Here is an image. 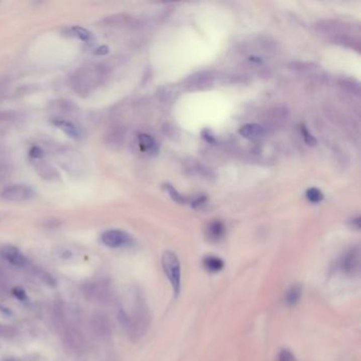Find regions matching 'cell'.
Instances as JSON below:
<instances>
[{"label": "cell", "instance_id": "obj_1", "mask_svg": "<svg viewBox=\"0 0 361 361\" xmlns=\"http://www.w3.org/2000/svg\"><path fill=\"white\" fill-rule=\"evenodd\" d=\"M118 319L126 335L133 340L139 339L148 331L151 325V313L141 292H134L132 310L121 308Z\"/></svg>", "mask_w": 361, "mask_h": 361}, {"label": "cell", "instance_id": "obj_2", "mask_svg": "<svg viewBox=\"0 0 361 361\" xmlns=\"http://www.w3.org/2000/svg\"><path fill=\"white\" fill-rule=\"evenodd\" d=\"M108 79V69L103 64H88L80 67L69 79L71 89L81 97L89 96Z\"/></svg>", "mask_w": 361, "mask_h": 361}, {"label": "cell", "instance_id": "obj_3", "mask_svg": "<svg viewBox=\"0 0 361 361\" xmlns=\"http://www.w3.org/2000/svg\"><path fill=\"white\" fill-rule=\"evenodd\" d=\"M162 268L168 277L175 295L181 290V266L178 257L173 251H165L162 256Z\"/></svg>", "mask_w": 361, "mask_h": 361}, {"label": "cell", "instance_id": "obj_4", "mask_svg": "<svg viewBox=\"0 0 361 361\" xmlns=\"http://www.w3.org/2000/svg\"><path fill=\"white\" fill-rule=\"evenodd\" d=\"M34 196V190L31 187H29V185L23 183L9 185L0 193L2 199L9 202H24L32 199Z\"/></svg>", "mask_w": 361, "mask_h": 361}, {"label": "cell", "instance_id": "obj_5", "mask_svg": "<svg viewBox=\"0 0 361 361\" xmlns=\"http://www.w3.org/2000/svg\"><path fill=\"white\" fill-rule=\"evenodd\" d=\"M101 240L105 246L110 248L129 247L133 244V238L129 233L122 230H107L101 235Z\"/></svg>", "mask_w": 361, "mask_h": 361}, {"label": "cell", "instance_id": "obj_6", "mask_svg": "<svg viewBox=\"0 0 361 361\" xmlns=\"http://www.w3.org/2000/svg\"><path fill=\"white\" fill-rule=\"evenodd\" d=\"M216 73L213 71H201L197 72L185 80V87L189 90H202L211 87L216 80Z\"/></svg>", "mask_w": 361, "mask_h": 361}, {"label": "cell", "instance_id": "obj_7", "mask_svg": "<svg viewBox=\"0 0 361 361\" xmlns=\"http://www.w3.org/2000/svg\"><path fill=\"white\" fill-rule=\"evenodd\" d=\"M340 268L348 276L357 275L360 270V250L358 247L348 250L340 261Z\"/></svg>", "mask_w": 361, "mask_h": 361}, {"label": "cell", "instance_id": "obj_8", "mask_svg": "<svg viewBox=\"0 0 361 361\" xmlns=\"http://www.w3.org/2000/svg\"><path fill=\"white\" fill-rule=\"evenodd\" d=\"M65 343L74 353H83L86 347V341L79 329L68 326L64 334Z\"/></svg>", "mask_w": 361, "mask_h": 361}, {"label": "cell", "instance_id": "obj_9", "mask_svg": "<svg viewBox=\"0 0 361 361\" xmlns=\"http://www.w3.org/2000/svg\"><path fill=\"white\" fill-rule=\"evenodd\" d=\"M51 124L54 125L58 130L63 131L68 137H69V138L73 140H80L82 138V133L80 129L69 120L55 116V118L51 120Z\"/></svg>", "mask_w": 361, "mask_h": 361}, {"label": "cell", "instance_id": "obj_10", "mask_svg": "<svg viewBox=\"0 0 361 361\" xmlns=\"http://www.w3.org/2000/svg\"><path fill=\"white\" fill-rule=\"evenodd\" d=\"M33 163L36 173L40 175L43 179L49 181H54L60 179V174H58L57 170L54 167H52L49 162L43 159H36L33 160Z\"/></svg>", "mask_w": 361, "mask_h": 361}, {"label": "cell", "instance_id": "obj_11", "mask_svg": "<svg viewBox=\"0 0 361 361\" xmlns=\"http://www.w3.org/2000/svg\"><path fill=\"white\" fill-rule=\"evenodd\" d=\"M288 118V110L285 107H276L268 110L266 118L264 120L266 126L270 129H277L282 125Z\"/></svg>", "mask_w": 361, "mask_h": 361}, {"label": "cell", "instance_id": "obj_12", "mask_svg": "<svg viewBox=\"0 0 361 361\" xmlns=\"http://www.w3.org/2000/svg\"><path fill=\"white\" fill-rule=\"evenodd\" d=\"M125 140V131L121 126H114L105 136V143L111 150H119L122 148Z\"/></svg>", "mask_w": 361, "mask_h": 361}, {"label": "cell", "instance_id": "obj_13", "mask_svg": "<svg viewBox=\"0 0 361 361\" xmlns=\"http://www.w3.org/2000/svg\"><path fill=\"white\" fill-rule=\"evenodd\" d=\"M0 255H2L9 263H11V264L18 267L25 266L27 263L26 257L14 246L8 245L3 247L0 249Z\"/></svg>", "mask_w": 361, "mask_h": 361}, {"label": "cell", "instance_id": "obj_14", "mask_svg": "<svg viewBox=\"0 0 361 361\" xmlns=\"http://www.w3.org/2000/svg\"><path fill=\"white\" fill-rule=\"evenodd\" d=\"M90 324L94 333L100 337H107L110 335V324L109 321L102 314H94L91 317Z\"/></svg>", "mask_w": 361, "mask_h": 361}, {"label": "cell", "instance_id": "obj_15", "mask_svg": "<svg viewBox=\"0 0 361 361\" xmlns=\"http://www.w3.org/2000/svg\"><path fill=\"white\" fill-rule=\"evenodd\" d=\"M239 135L243 136L244 138L249 139V140H258L263 138L266 135V130L264 126L260 124H245L243 125L238 131Z\"/></svg>", "mask_w": 361, "mask_h": 361}, {"label": "cell", "instance_id": "obj_16", "mask_svg": "<svg viewBox=\"0 0 361 361\" xmlns=\"http://www.w3.org/2000/svg\"><path fill=\"white\" fill-rule=\"evenodd\" d=\"M52 110L57 111L61 114H70L77 110V106L72 102L68 100H60L54 101L51 103Z\"/></svg>", "mask_w": 361, "mask_h": 361}, {"label": "cell", "instance_id": "obj_17", "mask_svg": "<svg viewBox=\"0 0 361 361\" xmlns=\"http://www.w3.org/2000/svg\"><path fill=\"white\" fill-rule=\"evenodd\" d=\"M207 234L211 240H219L223 236V234H225V226L220 221H213L209 223Z\"/></svg>", "mask_w": 361, "mask_h": 361}, {"label": "cell", "instance_id": "obj_18", "mask_svg": "<svg viewBox=\"0 0 361 361\" xmlns=\"http://www.w3.org/2000/svg\"><path fill=\"white\" fill-rule=\"evenodd\" d=\"M138 141L142 151L148 153H157L158 146L156 141L148 134H140L138 136Z\"/></svg>", "mask_w": 361, "mask_h": 361}, {"label": "cell", "instance_id": "obj_19", "mask_svg": "<svg viewBox=\"0 0 361 361\" xmlns=\"http://www.w3.org/2000/svg\"><path fill=\"white\" fill-rule=\"evenodd\" d=\"M70 31L72 32V34L74 36H76L77 38H80V40L84 43H92L94 41V36L93 34L88 30V29H86L84 27H81V26H73L70 28Z\"/></svg>", "mask_w": 361, "mask_h": 361}, {"label": "cell", "instance_id": "obj_20", "mask_svg": "<svg viewBox=\"0 0 361 361\" xmlns=\"http://www.w3.org/2000/svg\"><path fill=\"white\" fill-rule=\"evenodd\" d=\"M223 261L217 257L209 256L203 259V266L210 272H217L223 268Z\"/></svg>", "mask_w": 361, "mask_h": 361}, {"label": "cell", "instance_id": "obj_21", "mask_svg": "<svg viewBox=\"0 0 361 361\" xmlns=\"http://www.w3.org/2000/svg\"><path fill=\"white\" fill-rule=\"evenodd\" d=\"M290 69L299 73H311L319 69V66L314 63H292Z\"/></svg>", "mask_w": 361, "mask_h": 361}, {"label": "cell", "instance_id": "obj_22", "mask_svg": "<svg viewBox=\"0 0 361 361\" xmlns=\"http://www.w3.org/2000/svg\"><path fill=\"white\" fill-rule=\"evenodd\" d=\"M302 295V289L300 285H292L288 291L286 292V303L288 305H295L296 303H298L300 298Z\"/></svg>", "mask_w": 361, "mask_h": 361}, {"label": "cell", "instance_id": "obj_23", "mask_svg": "<svg viewBox=\"0 0 361 361\" xmlns=\"http://www.w3.org/2000/svg\"><path fill=\"white\" fill-rule=\"evenodd\" d=\"M163 188L165 189V191H168L171 198L174 201H176L177 203H180V204H184L185 202H187V198L183 197L181 194H179L177 192V190L173 187V185H171L169 183H165V184H163Z\"/></svg>", "mask_w": 361, "mask_h": 361}, {"label": "cell", "instance_id": "obj_24", "mask_svg": "<svg viewBox=\"0 0 361 361\" xmlns=\"http://www.w3.org/2000/svg\"><path fill=\"white\" fill-rule=\"evenodd\" d=\"M306 197L309 201L314 202V203H317V202H320L322 199H323V194H322V192L316 188H311V189H308L307 192H306Z\"/></svg>", "mask_w": 361, "mask_h": 361}, {"label": "cell", "instance_id": "obj_25", "mask_svg": "<svg viewBox=\"0 0 361 361\" xmlns=\"http://www.w3.org/2000/svg\"><path fill=\"white\" fill-rule=\"evenodd\" d=\"M278 361H296V357L290 349L283 348L279 352Z\"/></svg>", "mask_w": 361, "mask_h": 361}, {"label": "cell", "instance_id": "obj_26", "mask_svg": "<svg viewBox=\"0 0 361 361\" xmlns=\"http://www.w3.org/2000/svg\"><path fill=\"white\" fill-rule=\"evenodd\" d=\"M301 133H302V136H303V139H304V142L307 144V145H311L314 146L317 144V140L315 139V137L309 134V132L306 130L305 126H301Z\"/></svg>", "mask_w": 361, "mask_h": 361}, {"label": "cell", "instance_id": "obj_27", "mask_svg": "<svg viewBox=\"0 0 361 361\" xmlns=\"http://www.w3.org/2000/svg\"><path fill=\"white\" fill-rule=\"evenodd\" d=\"M11 175V168L8 164H0V183H3Z\"/></svg>", "mask_w": 361, "mask_h": 361}, {"label": "cell", "instance_id": "obj_28", "mask_svg": "<svg viewBox=\"0 0 361 361\" xmlns=\"http://www.w3.org/2000/svg\"><path fill=\"white\" fill-rule=\"evenodd\" d=\"M29 155L32 158V160H36V159H43L44 158V152L41 148L38 146H32L30 152H29Z\"/></svg>", "mask_w": 361, "mask_h": 361}, {"label": "cell", "instance_id": "obj_29", "mask_svg": "<svg viewBox=\"0 0 361 361\" xmlns=\"http://www.w3.org/2000/svg\"><path fill=\"white\" fill-rule=\"evenodd\" d=\"M57 258L63 260V261H69L70 259L73 258V253L68 249H61L60 251H58Z\"/></svg>", "mask_w": 361, "mask_h": 361}, {"label": "cell", "instance_id": "obj_30", "mask_svg": "<svg viewBox=\"0 0 361 361\" xmlns=\"http://www.w3.org/2000/svg\"><path fill=\"white\" fill-rule=\"evenodd\" d=\"M13 295L21 301H25L27 299V295H26L25 290L22 289V288H19V287H16V288L13 289Z\"/></svg>", "mask_w": 361, "mask_h": 361}, {"label": "cell", "instance_id": "obj_31", "mask_svg": "<svg viewBox=\"0 0 361 361\" xmlns=\"http://www.w3.org/2000/svg\"><path fill=\"white\" fill-rule=\"evenodd\" d=\"M202 136H203V138L206 139L208 142H210V143H215L216 142L215 138H214V136L211 134V131H209V130H204L202 132Z\"/></svg>", "mask_w": 361, "mask_h": 361}, {"label": "cell", "instance_id": "obj_32", "mask_svg": "<svg viewBox=\"0 0 361 361\" xmlns=\"http://www.w3.org/2000/svg\"><path fill=\"white\" fill-rule=\"evenodd\" d=\"M94 53L97 54V55L106 54V53H108V48H107L106 46H101V47H99L97 49H95V52H94Z\"/></svg>", "mask_w": 361, "mask_h": 361}, {"label": "cell", "instance_id": "obj_33", "mask_svg": "<svg viewBox=\"0 0 361 361\" xmlns=\"http://www.w3.org/2000/svg\"><path fill=\"white\" fill-rule=\"evenodd\" d=\"M6 89H7V85L5 83H0V100H3V97L5 96Z\"/></svg>", "mask_w": 361, "mask_h": 361}]
</instances>
